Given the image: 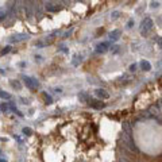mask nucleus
I'll use <instances>...</instances> for the list:
<instances>
[{
  "label": "nucleus",
  "instance_id": "nucleus-9",
  "mask_svg": "<svg viewBox=\"0 0 162 162\" xmlns=\"http://www.w3.org/2000/svg\"><path fill=\"white\" fill-rule=\"evenodd\" d=\"M42 97H43V100H45V103H46V104H51V103H53V99H51V96H49L46 92H42Z\"/></svg>",
  "mask_w": 162,
  "mask_h": 162
},
{
  "label": "nucleus",
  "instance_id": "nucleus-12",
  "mask_svg": "<svg viewBox=\"0 0 162 162\" xmlns=\"http://www.w3.org/2000/svg\"><path fill=\"white\" fill-rule=\"evenodd\" d=\"M0 99H4V100H10L11 95L8 92H0Z\"/></svg>",
  "mask_w": 162,
  "mask_h": 162
},
{
  "label": "nucleus",
  "instance_id": "nucleus-17",
  "mask_svg": "<svg viewBox=\"0 0 162 162\" xmlns=\"http://www.w3.org/2000/svg\"><path fill=\"white\" fill-rule=\"evenodd\" d=\"M35 46H37V48H45V46H48V43H46V42H37Z\"/></svg>",
  "mask_w": 162,
  "mask_h": 162
},
{
  "label": "nucleus",
  "instance_id": "nucleus-27",
  "mask_svg": "<svg viewBox=\"0 0 162 162\" xmlns=\"http://www.w3.org/2000/svg\"><path fill=\"white\" fill-rule=\"evenodd\" d=\"M0 162H7V161H6V159H0Z\"/></svg>",
  "mask_w": 162,
  "mask_h": 162
},
{
  "label": "nucleus",
  "instance_id": "nucleus-3",
  "mask_svg": "<svg viewBox=\"0 0 162 162\" xmlns=\"http://www.w3.org/2000/svg\"><path fill=\"white\" fill-rule=\"evenodd\" d=\"M30 35L29 34H15L12 35L10 38V42L11 43H15V42H22V41H26V39H29Z\"/></svg>",
  "mask_w": 162,
  "mask_h": 162
},
{
  "label": "nucleus",
  "instance_id": "nucleus-4",
  "mask_svg": "<svg viewBox=\"0 0 162 162\" xmlns=\"http://www.w3.org/2000/svg\"><path fill=\"white\" fill-rule=\"evenodd\" d=\"M89 105H91L92 108H95V109H103V108L105 107V104L103 102H100V100H95V99L89 100Z\"/></svg>",
  "mask_w": 162,
  "mask_h": 162
},
{
  "label": "nucleus",
  "instance_id": "nucleus-16",
  "mask_svg": "<svg viewBox=\"0 0 162 162\" xmlns=\"http://www.w3.org/2000/svg\"><path fill=\"white\" fill-rule=\"evenodd\" d=\"M10 51H11V46H6L3 50L0 51V54H1V55H4V54H8Z\"/></svg>",
  "mask_w": 162,
  "mask_h": 162
},
{
  "label": "nucleus",
  "instance_id": "nucleus-13",
  "mask_svg": "<svg viewBox=\"0 0 162 162\" xmlns=\"http://www.w3.org/2000/svg\"><path fill=\"white\" fill-rule=\"evenodd\" d=\"M11 85H12V88H16V89H20V88H22L20 83H19V81H16V80H12V81H11Z\"/></svg>",
  "mask_w": 162,
  "mask_h": 162
},
{
  "label": "nucleus",
  "instance_id": "nucleus-8",
  "mask_svg": "<svg viewBox=\"0 0 162 162\" xmlns=\"http://www.w3.org/2000/svg\"><path fill=\"white\" fill-rule=\"evenodd\" d=\"M140 68L145 72H149V70H151V64L147 60H143V61H140Z\"/></svg>",
  "mask_w": 162,
  "mask_h": 162
},
{
  "label": "nucleus",
  "instance_id": "nucleus-11",
  "mask_svg": "<svg viewBox=\"0 0 162 162\" xmlns=\"http://www.w3.org/2000/svg\"><path fill=\"white\" fill-rule=\"evenodd\" d=\"M120 15H122L120 11H114V12H111V19H112V20H116Z\"/></svg>",
  "mask_w": 162,
  "mask_h": 162
},
{
  "label": "nucleus",
  "instance_id": "nucleus-23",
  "mask_svg": "<svg viewBox=\"0 0 162 162\" xmlns=\"http://www.w3.org/2000/svg\"><path fill=\"white\" fill-rule=\"evenodd\" d=\"M119 49H120L119 46H114V48H112V51H114V53H118Z\"/></svg>",
  "mask_w": 162,
  "mask_h": 162
},
{
  "label": "nucleus",
  "instance_id": "nucleus-26",
  "mask_svg": "<svg viewBox=\"0 0 162 162\" xmlns=\"http://www.w3.org/2000/svg\"><path fill=\"white\" fill-rule=\"evenodd\" d=\"M35 58H37V61H41V60H42V57H41V55H37V57H35Z\"/></svg>",
  "mask_w": 162,
  "mask_h": 162
},
{
  "label": "nucleus",
  "instance_id": "nucleus-14",
  "mask_svg": "<svg viewBox=\"0 0 162 162\" xmlns=\"http://www.w3.org/2000/svg\"><path fill=\"white\" fill-rule=\"evenodd\" d=\"M78 99L81 100V102H88V100H89V97H88V95H86V93H80Z\"/></svg>",
  "mask_w": 162,
  "mask_h": 162
},
{
  "label": "nucleus",
  "instance_id": "nucleus-28",
  "mask_svg": "<svg viewBox=\"0 0 162 162\" xmlns=\"http://www.w3.org/2000/svg\"><path fill=\"white\" fill-rule=\"evenodd\" d=\"M77 1H80V0H77Z\"/></svg>",
  "mask_w": 162,
  "mask_h": 162
},
{
  "label": "nucleus",
  "instance_id": "nucleus-21",
  "mask_svg": "<svg viewBox=\"0 0 162 162\" xmlns=\"http://www.w3.org/2000/svg\"><path fill=\"white\" fill-rule=\"evenodd\" d=\"M132 26H134V20H130L127 23V29H132Z\"/></svg>",
  "mask_w": 162,
  "mask_h": 162
},
{
  "label": "nucleus",
  "instance_id": "nucleus-15",
  "mask_svg": "<svg viewBox=\"0 0 162 162\" xmlns=\"http://www.w3.org/2000/svg\"><path fill=\"white\" fill-rule=\"evenodd\" d=\"M23 134L27 135V137H30V135H32V130L31 128H29V127H24L23 128Z\"/></svg>",
  "mask_w": 162,
  "mask_h": 162
},
{
  "label": "nucleus",
  "instance_id": "nucleus-1",
  "mask_svg": "<svg viewBox=\"0 0 162 162\" xmlns=\"http://www.w3.org/2000/svg\"><path fill=\"white\" fill-rule=\"evenodd\" d=\"M153 27H154L153 19L150 16H146V18L142 20V23H140V27H139L140 35H142V37H147V35L150 34V31L153 30Z\"/></svg>",
  "mask_w": 162,
  "mask_h": 162
},
{
  "label": "nucleus",
  "instance_id": "nucleus-5",
  "mask_svg": "<svg viewBox=\"0 0 162 162\" xmlns=\"http://www.w3.org/2000/svg\"><path fill=\"white\" fill-rule=\"evenodd\" d=\"M108 48H109V42H102V43H99L96 46V51L97 53H105L108 50Z\"/></svg>",
  "mask_w": 162,
  "mask_h": 162
},
{
  "label": "nucleus",
  "instance_id": "nucleus-18",
  "mask_svg": "<svg viewBox=\"0 0 162 162\" xmlns=\"http://www.w3.org/2000/svg\"><path fill=\"white\" fill-rule=\"evenodd\" d=\"M138 69V65L137 64H131L130 65V72H135Z\"/></svg>",
  "mask_w": 162,
  "mask_h": 162
},
{
  "label": "nucleus",
  "instance_id": "nucleus-25",
  "mask_svg": "<svg viewBox=\"0 0 162 162\" xmlns=\"http://www.w3.org/2000/svg\"><path fill=\"white\" fill-rule=\"evenodd\" d=\"M119 162H130V161L126 159V158H123V157H120V158H119Z\"/></svg>",
  "mask_w": 162,
  "mask_h": 162
},
{
  "label": "nucleus",
  "instance_id": "nucleus-10",
  "mask_svg": "<svg viewBox=\"0 0 162 162\" xmlns=\"http://www.w3.org/2000/svg\"><path fill=\"white\" fill-rule=\"evenodd\" d=\"M7 12H8V8H6V7H1V8H0V20H3L4 18H6Z\"/></svg>",
  "mask_w": 162,
  "mask_h": 162
},
{
  "label": "nucleus",
  "instance_id": "nucleus-7",
  "mask_svg": "<svg viewBox=\"0 0 162 162\" xmlns=\"http://www.w3.org/2000/svg\"><path fill=\"white\" fill-rule=\"evenodd\" d=\"M95 95L97 96V97H100V99H108V97H109V93H108L105 89H102V88L96 89V91H95Z\"/></svg>",
  "mask_w": 162,
  "mask_h": 162
},
{
  "label": "nucleus",
  "instance_id": "nucleus-2",
  "mask_svg": "<svg viewBox=\"0 0 162 162\" xmlns=\"http://www.w3.org/2000/svg\"><path fill=\"white\" fill-rule=\"evenodd\" d=\"M23 80H24V84L29 89H31V91H35V89L39 86V83L37 81V80L34 78V77H29V76H24L23 77Z\"/></svg>",
  "mask_w": 162,
  "mask_h": 162
},
{
  "label": "nucleus",
  "instance_id": "nucleus-22",
  "mask_svg": "<svg viewBox=\"0 0 162 162\" xmlns=\"http://www.w3.org/2000/svg\"><path fill=\"white\" fill-rule=\"evenodd\" d=\"M72 1H73V0H62V3H64L65 6H69V4L72 3Z\"/></svg>",
  "mask_w": 162,
  "mask_h": 162
},
{
  "label": "nucleus",
  "instance_id": "nucleus-6",
  "mask_svg": "<svg viewBox=\"0 0 162 162\" xmlns=\"http://www.w3.org/2000/svg\"><path fill=\"white\" fill-rule=\"evenodd\" d=\"M120 35H122L120 30H114V31H111L108 34V38H109V41H118L120 38Z\"/></svg>",
  "mask_w": 162,
  "mask_h": 162
},
{
  "label": "nucleus",
  "instance_id": "nucleus-19",
  "mask_svg": "<svg viewBox=\"0 0 162 162\" xmlns=\"http://www.w3.org/2000/svg\"><path fill=\"white\" fill-rule=\"evenodd\" d=\"M1 109H3V111H8V109H10V104H6V103H4L3 105H1Z\"/></svg>",
  "mask_w": 162,
  "mask_h": 162
},
{
  "label": "nucleus",
  "instance_id": "nucleus-24",
  "mask_svg": "<svg viewBox=\"0 0 162 162\" xmlns=\"http://www.w3.org/2000/svg\"><path fill=\"white\" fill-rule=\"evenodd\" d=\"M61 50L64 51V53H68V49H66V48H65L64 45H61Z\"/></svg>",
  "mask_w": 162,
  "mask_h": 162
},
{
  "label": "nucleus",
  "instance_id": "nucleus-20",
  "mask_svg": "<svg viewBox=\"0 0 162 162\" xmlns=\"http://www.w3.org/2000/svg\"><path fill=\"white\" fill-rule=\"evenodd\" d=\"M158 7H159L158 1H157V3H156V1H153V3H151V8H158Z\"/></svg>",
  "mask_w": 162,
  "mask_h": 162
}]
</instances>
